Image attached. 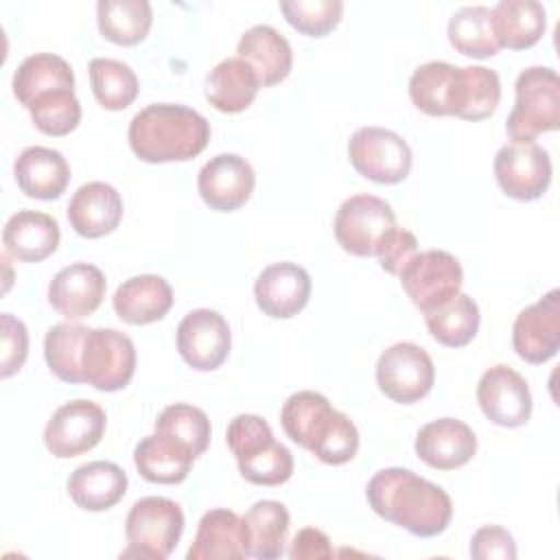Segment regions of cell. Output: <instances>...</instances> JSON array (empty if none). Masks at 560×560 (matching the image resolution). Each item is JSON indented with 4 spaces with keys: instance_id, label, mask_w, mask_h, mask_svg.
Instances as JSON below:
<instances>
[{
    "instance_id": "32",
    "label": "cell",
    "mask_w": 560,
    "mask_h": 560,
    "mask_svg": "<svg viewBox=\"0 0 560 560\" xmlns=\"http://www.w3.org/2000/svg\"><path fill=\"white\" fill-rule=\"evenodd\" d=\"M289 510L280 501H256L243 516L245 551L252 558L273 560L284 553L289 536Z\"/></svg>"
},
{
    "instance_id": "25",
    "label": "cell",
    "mask_w": 560,
    "mask_h": 560,
    "mask_svg": "<svg viewBox=\"0 0 560 560\" xmlns=\"http://www.w3.org/2000/svg\"><path fill=\"white\" fill-rule=\"evenodd\" d=\"M127 483V472L118 464L96 459L68 477V494L85 512H105L125 497Z\"/></svg>"
},
{
    "instance_id": "30",
    "label": "cell",
    "mask_w": 560,
    "mask_h": 560,
    "mask_svg": "<svg viewBox=\"0 0 560 560\" xmlns=\"http://www.w3.org/2000/svg\"><path fill=\"white\" fill-rule=\"evenodd\" d=\"M260 88L256 70L241 57L219 61L206 77V98L223 114H238L247 109Z\"/></svg>"
},
{
    "instance_id": "43",
    "label": "cell",
    "mask_w": 560,
    "mask_h": 560,
    "mask_svg": "<svg viewBox=\"0 0 560 560\" xmlns=\"http://www.w3.org/2000/svg\"><path fill=\"white\" fill-rule=\"evenodd\" d=\"M0 335H2V359H0V376L9 378L26 361L28 354V330L24 322L13 317L11 313L0 315Z\"/></svg>"
},
{
    "instance_id": "40",
    "label": "cell",
    "mask_w": 560,
    "mask_h": 560,
    "mask_svg": "<svg viewBox=\"0 0 560 560\" xmlns=\"http://www.w3.org/2000/svg\"><path fill=\"white\" fill-rule=\"evenodd\" d=\"M155 431L179 440L184 446H188L195 453V457L206 453L210 444V433H212L206 411L186 402L168 405L158 416Z\"/></svg>"
},
{
    "instance_id": "28",
    "label": "cell",
    "mask_w": 560,
    "mask_h": 560,
    "mask_svg": "<svg viewBox=\"0 0 560 560\" xmlns=\"http://www.w3.org/2000/svg\"><path fill=\"white\" fill-rule=\"evenodd\" d=\"M188 560H241L247 558L243 518L228 510H208L197 527L195 540L186 553Z\"/></svg>"
},
{
    "instance_id": "23",
    "label": "cell",
    "mask_w": 560,
    "mask_h": 560,
    "mask_svg": "<svg viewBox=\"0 0 560 560\" xmlns=\"http://www.w3.org/2000/svg\"><path fill=\"white\" fill-rule=\"evenodd\" d=\"M59 223L37 210H20L4 223V254L18 262H42L59 245Z\"/></svg>"
},
{
    "instance_id": "6",
    "label": "cell",
    "mask_w": 560,
    "mask_h": 560,
    "mask_svg": "<svg viewBox=\"0 0 560 560\" xmlns=\"http://www.w3.org/2000/svg\"><path fill=\"white\" fill-rule=\"evenodd\" d=\"M184 532L182 508L166 497L138 499L125 521L129 547L122 556L164 560L173 553Z\"/></svg>"
},
{
    "instance_id": "24",
    "label": "cell",
    "mask_w": 560,
    "mask_h": 560,
    "mask_svg": "<svg viewBox=\"0 0 560 560\" xmlns=\"http://www.w3.org/2000/svg\"><path fill=\"white\" fill-rule=\"evenodd\" d=\"M236 52V57H241L256 70L262 88H271L291 74V44L280 31L269 24H256L247 28L238 39Z\"/></svg>"
},
{
    "instance_id": "22",
    "label": "cell",
    "mask_w": 560,
    "mask_h": 560,
    "mask_svg": "<svg viewBox=\"0 0 560 560\" xmlns=\"http://www.w3.org/2000/svg\"><path fill=\"white\" fill-rule=\"evenodd\" d=\"M20 190L31 199H59L70 184V166L66 158L48 147H26L13 164Z\"/></svg>"
},
{
    "instance_id": "36",
    "label": "cell",
    "mask_w": 560,
    "mask_h": 560,
    "mask_svg": "<svg viewBox=\"0 0 560 560\" xmlns=\"http://www.w3.org/2000/svg\"><path fill=\"white\" fill-rule=\"evenodd\" d=\"M90 328L77 322H63L48 328L44 339V357L50 372L63 383H85L81 354Z\"/></svg>"
},
{
    "instance_id": "21",
    "label": "cell",
    "mask_w": 560,
    "mask_h": 560,
    "mask_svg": "<svg viewBox=\"0 0 560 560\" xmlns=\"http://www.w3.org/2000/svg\"><path fill=\"white\" fill-rule=\"evenodd\" d=\"M122 219L120 192L105 182H88L77 188L68 203V221L83 238L112 234Z\"/></svg>"
},
{
    "instance_id": "35",
    "label": "cell",
    "mask_w": 560,
    "mask_h": 560,
    "mask_svg": "<svg viewBox=\"0 0 560 560\" xmlns=\"http://www.w3.org/2000/svg\"><path fill=\"white\" fill-rule=\"evenodd\" d=\"M479 306L466 293H457L448 302L424 313L431 337L446 348H462L470 343L479 330Z\"/></svg>"
},
{
    "instance_id": "4",
    "label": "cell",
    "mask_w": 560,
    "mask_h": 560,
    "mask_svg": "<svg viewBox=\"0 0 560 560\" xmlns=\"http://www.w3.org/2000/svg\"><path fill=\"white\" fill-rule=\"evenodd\" d=\"M245 481L254 486H280L293 475L291 451L273 440L269 422L256 413H238L225 433Z\"/></svg>"
},
{
    "instance_id": "17",
    "label": "cell",
    "mask_w": 560,
    "mask_h": 560,
    "mask_svg": "<svg viewBox=\"0 0 560 560\" xmlns=\"http://www.w3.org/2000/svg\"><path fill=\"white\" fill-rule=\"evenodd\" d=\"M256 186L252 164L236 153H219L210 158L197 177L203 203L217 212H234L247 203Z\"/></svg>"
},
{
    "instance_id": "44",
    "label": "cell",
    "mask_w": 560,
    "mask_h": 560,
    "mask_svg": "<svg viewBox=\"0 0 560 560\" xmlns=\"http://www.w3.org/2000/svg\"><path fill=\"white\" fill-rule=\"evenodd\" d=\"M418 254V241L416 236L405 230V228H394L385 238L383 243L378 245L376 249V258H378V265L392 273V276H400V271L405 269V265Z\"/></svg>"
},
{
    "instance_id": "10",
    "label": "cell",
    "mask_w": 560,
    "mask_h": 560,
    "mask_svg": "<svg viewBox=\"0 0 560 560\" xmlns=\"http://www.w3.org/2000/svg\"><path fill=\"white\" fill-rule=\"evenodd\" d=\"M88 385L98 392H118L133 378L136 346L116 328H90L81 354Z\"/></svg>"
},
{
    "instance_id": "2",
    "label": "cell",
    "mask_w": 560,
    "mask_h": 560,
    "mask_svg": "<svg viewBox=\"0 0 560 560\" xmlns=\"http://www.w3.org/2000/svg\"><path fill=\"white\" fill-rule=\"evenodd\" d=\"M127 138L133 155L142 162H186L208 147L210 122L192 107L153 103L131 118Z\"/></svg>"
},
{
    "instance_id": "39",
    "label": "cell",
    "mask_w": 560,
    "mask_h": 560,
    "mask_svg": "<svg viewBox=\"0 0 560 560\" xmlns=\"http://www.w3.org/2000/svg\"><path fill=\"white\" fill-rule=\"evenodd\" d=\"M457 66L448 61H427L409 77L411 103L429 116H451V85Z\"/></svg>"
},
{
    "instance_id": "9",
    "label": "cell",
    "mask_w": 560,
    "mask_h": 560,
    "mask_svg": "<svg viewBox=\"0 0 560 560\" xmlns=\"http://www.w3.org/2000/svg\"><path fill=\"white\" fill-rule=\"evenodd\" d=\"M376 383L394 402L413 405L431 392L435 383V368L422 346L398 341L381 352L376 363Z\"/></svg>"
},
{
    "instance_id": "33",
    "label": "cell",
    "mask_w": 560,
    "mask_h": 560,
    "mask_svg": "<svg viewBox=\"0 0 560 560\" xmlns=\"http://www.w3.org/2000/svg\"><path fill=\"white\" fill-rule=\"evenodd\" d=\"M57 90H74V72L70 63L59 55H31L18 66L13 74V94L24 107H28L37 96Z\"/></svg>"
},
{
    "instance_id": "26",
    "label": "cell",
    "mask_w": 560,
    "mask_h": 560,
    "mask_svg": "<svg viewBox=\"0 0 560 560\" xmlns=\"http://www.w3.org/2000/svg\"><path fill=\"white\" fill-rule=\"evenodd\" d=\"M112 304L122 322L144 326L162 319L171 311L173 289L162 276H133L116 289Z\"/></svg>"
},
{
    "instance_id": "27",
    "label": "cell",
    "mask_w": 560,
    "mask_h": 560,
    "mask_svg": "<svg viewBox=\"0 0 560 560\" xmlns=\"http://www.w3.org/2000/svg\"><path fill=\"white\" fill-rule=\"evenodd\" d=\"M195 453L166 433H151L133 448L138 472L151 483H182L195 464Z\"/></svg>"
},
{
    "instance_id": "38",
    "label": "cell",
    "mask_w": 560,
    "mask_h": 560,
    "mask_svg": "<svg viewBox=\"0 0 560 560\" xmlns=\"http://www.w3.org/2000/svg\"><path fill=\"white\" fill-rule=\"evenodd\" d=\"M90 83L96 101L112 112L129 107L138 96V77L125 61L96 57L90 61Z\"/></svg>"
},
{
    "instance_id": "11",
    "label": "cell",
    "mask_w": 560,
    "mask_h": 560,
    "mask_svg": "<svg viewBox=\"0 0 560 560\" xmlns=\"http://www.w3.org/2000/svg\"><path fill=\"white\" fill-rule=\"evenodd\" d=\"M398 278L409 300L427 313L459 293L464 271L453 254L444 249H427L418 252Z\"/></svg>"
},
{
    "instance_id": "5",
    "label": "cell",
    "mask_w": 560,
    "mask_h": 560,
    "mask_svg": "<svg viewBox=\"0 0 560 560\" xmlns=\"http://www.w3.org/2000/svg\"><path fill=\"white\" fill-rule=\"evenodd\" d=\"M514 92L516 101L505 122L512 142H534L540 133L560 129V79L553 68H525Z\"/></svg>"
},
{
    "instance_id": "15",
    "label": "cell",
    "mask_w": 560,
    "mask_h": 560,
    "mask_svg": "<svg viewBox=\"0 0 560 560\" xmlns=\"http://www.w3.org/2000/svg\"><path fill=\"white\" fill-rule=\"evenodd\" d=\"M477 402L490 422L505 429L523 427L532 416L527 381L503 363L492 365L481 374L477 383Z\"/></svg>"
},
{
    "instance_id": "3",
    "label": "cell",
    "mask_w": 560,
    "mask_h": 560,
    "mask_svg": "<svg viewBox=\"0 0 560 560\" xmlns=\"http://www.w3.org/2000/svg\"><path fill=\"white\" fill-rule=\"evenodd\" d=\"M280 424L295 444L328 466L348 464L359 451L354 422L337 411L319 392L304 389L291 394L282 405Z\"/></svg>"
},
{
    "instance_id": "16",
    "label": "cell",
    "mask_w": 560,
    "mask_h": 560,
    "mask_svg": "<svg viewBox=\"0 0 560 560\" xmlns=\"http://www.w3.org/2000/svg\"><path fill=\"white\" fill-rule=\"evenodd\" d=\"M512 346L516 354L540 365L556 357L560 348V291L551 289L538 302L523 308L512 326Z\"/></svg>"
},
{
    "instance_id": "14",
    "label": "cell",
    "mask_w": 560,
    "mask_h": 560,
    "mask_svg": "<svg viewBox=\"0 0 560 560\" xmlns=\"http://www.w3.org/2000/svg\"><path fill=\"white\" fill-rule=\"evenodd\" d=\"M230 326L212 308H195L177 326V350L192 370L210 372L221 368L230 354Z\"/></svg>"
},
{
    "instance_id": "8",
    "label": "cell",
    "mask_w": 560,
    "mask_h": 560,
    "mask_svg": "<svg viewBox=\"0 0 560 560\" xmlns=\"http://www.w3.org/2000/svg\"><path fill=\"white\" fill-rule=\"evenodd\" d=\"M335 238L352 256H374L383 238L396 228L392 206L376 195H352L335 214Z\"/></svg>"
},
{
    "instance_id": "20",
    "label": "cell",
    "mask_w": 560,
    "mask_h": 560,
    "mask_svg": "<svg viewBox=\"0 0 560 560\" xmlns=\"http://www.w3.org/2000/svg\"><path fill=\"white\" fill-rule=\"evenodd\" d=\"M416 455L435 470H455L472 459L477 453V438L472 429L457 418H438L420 427Z\"/></svg>"
},
{
    "instance_id": "18",
    "label": "cell",
    "mask_w": 560,
    "mask_h": 560,
    "mask_svg": "<svg viewBox=\"0 0 560 560\" xmlns=\"http://www.w3.org/2000/svg\"><path fill=\"white\" fill-rule=\"evenodd\" d=\"M254 298L267 317L289 319L308 304L311 276L298 262H273L258 273Z\"/></svg>"
},
{
    "instance_id": "34",
    "label": "cell",
    "mask_w": 560,
    "mask_h": 560,
    "mask_svg": "<svg viewBox=\"0 0 560 560\" xmlns=\"http://www.w3.org/2000/svg\"><path fill=\"white\" fill-rule=\"evenodd\" d=\"M96 22L105 39L118 46H136L151 31L153 9L147 0H101Z\"/></svg>"
},
{
    "instance_id": "13",
    "label": "cell",
    "mask_w": 560,
    "mask_h": 560,
    "mask_svg": "<svg viewBox=\"0 0 560 560\" xmlns=\"http://www.w3.org/2000/svg\"><path fill=\"white\" fill-rule=\"evenodd\" d=\"M494 177L510 199H540L551 184L549 153L536 142L503 144L494 155Z\"/></svg>"
},
{
    "instance_id": "29",
    "label": "cell",
    "mask_w": 560,
    "mask_h": 560,
    "mask_svg": "<svg viewBox=\"0 0 560 560\" xmlns=\"http://www.w3.org/2000/svg\"><path fill=\"white\" fill-rule=\"evenodd\" d=\"M490 22L499 48L525 50L545 35L547 11L536 0H501L490 9Z\"/></svg>"
},
{
    "instance_id": "31",
    "label": "cell",
    "mask_w": 560,
    "mask_h": 560,
    "mask_svg": "<svg viewBox=\"0 0 560 560\" xmlns=\"http://www.w3.org/2000/svg\"><path fill=\"white\" fill-rule=\"evenodd\" d=\"M499 98L501 81L494 70L486 66H457L448 101L451 116L472 122L483 120L497 109Z\"/></svg>"
},
{
    "instance_id": "41",
    "label": "cell",
    "mask_w": 560,
    "mask_h": 560,
    "mask_svg": "<svg viewBox=\"0 0 560 560\" xmlns=\"http://www.w3.org/2000/svg\"><path fill=\"white\" fill-rule=\"evenodd\" d=\"M33 125L46 136H68L81 122V103L74 90H57L37 96L28 107Z\"/></svg>"
},
{
    "instance_id": "7",
    "label": "cell",
    "mask_w": 560,
    "mask_h": 560,
    "mask_svg": "<svg viewBox=\"0 0 560 560\" xmlns=\"http://www.w3.org/2000/svg\"><path fill=\"white\" fill-rule=\"evenodd\" d=\"M348 158L359 175L376 184H400L411 171L407 140L383 127H361L348 140Z\"/></svg>"
},
{
    "instance_id": "37",
    "label": "cell",
    "mask_w": 560,
    "mask_h": 560,
    "mask_svg": "<svg viewBox=\"0 0 560 560\" xmlns=\"http://www.w3.org/2000/svg\"><path fill=\"white\" fill-rule=\"evenodd\" d=\"M446 33L451 46L466 57L488 59L499 52L488 7H462L451 15Z\"/></svg>"
},
{
    "instance_id": "19",
    "label": "cell",
    "mask_w": 560,
    "mask_h": 560,
    "mask_svg": "<svg viewBox=\"0 0 560 560\" xmlns=\"http://www.w3.org/2000/svg\"><path fill=\"white\" fill-rule=\"evenodd\" d=\"M105 289L107 280L96 265L72 262L50 280L48 302L68 322H79L101 306Z\"/></svg>"
},
{
    "instance_id": "12",
    "label": "cell",
    "mask_w": 560,
    "mask_h": 560,
    "mask_svg": "<svg viewBox=\"0 0 560 560\" xmlns=\"http://www.w3.org/2000/svg\"><path fill=\"white\" fill-rule=\"evenodd\" d=\"M107 416L94 400L77 398L63 402L46 422L44 444L59 459H70L92 451L105 435Z\"/></svg>"
},
{
    "instance_id": "42",
    "label": "cell",
    "mask_w": 560,
    "mask_h": 560,
    "mask_svg": "<svg viewBox=\"0 0 560 560\" xmlns=\"http://www.w3.org/2000/svg\"><path fill=\"white\" fill-rule=\"evenodd\" d=\"M280 11L287 22L308 37L328 35L343 15L341 0H282Z\"/></svg>"
},
{
    "instance_id": "46",
    "label": "cell",
    "mask_w": 560,
    "mask_h": 560,
    "mask_svg": "<svg viewBox=\"0 0 560 560\" xmlns=\"http://www.w3.org/2000/svg\"><path fill=\"white\" fill-rule=\"evenodd\" d=\"M335 551L330 547V538L315 527H304L300 529L289 549L291 560H317V558H332Z\"/></svg>"
},
{
    "instance_id": "1",
    "label": "cell",
    "mask_w": 560,
    "mask_h": 560,
    "mask_svg": "<svg viewBox=\"0 0 560 560\" xmlns=\"http://www.w3.org/2000/svg\"><path fill=\"white\" fill-rule=\"evenodd\" d=\"M365 497L381 518L420 538L442 534L453 518V503L446 490L409 468L378 470L368 481Z\"/></svg>"
},
{
    "instance_id": "45",
    "label": "cell",
    "mask_w": 560,
    "mask_h": 560,
    "mask_svg": "<svg viewBox=\"0 0 560 560\" xmlns=\"http://www.w3.org/2000/svg\"><path fill=\"white\" fill-rule=\"evenodd\" d=\"M470 556L477 560H514L516 545L512 534L501 525H483L470 538Z\"/></svg>"
}]
</instances>
